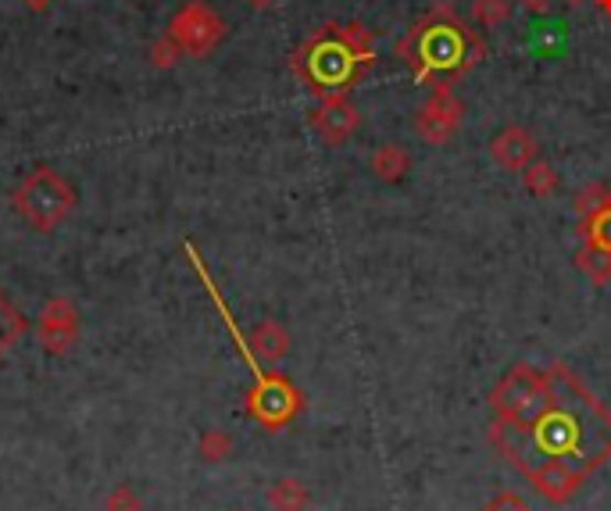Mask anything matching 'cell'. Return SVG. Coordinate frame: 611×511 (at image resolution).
Here are the masks:
<instances>
[{
    "label": "cell",
    "mask_w": 611,
    "mask_h": 511,
    "mask_svg": "<svg viewBox=\"0 0 611 511\" xmlns=\"http://www.w3.org/2000/svg\"><path fill=\"white\" fill-rule=\"evenodd\" d=\"M376 62L373 33L362 22H325L293 51V76L304 82L311 97H347Z\"/></svg>",
    "instance_id": "1"
},
{
    "label": "cell",
    "mask_w": 611,
    "mask_h": 511,
    "mask_svg": "<svg viewBox=\"0 0 611 511\" xmlns=\"http://www.w3.org/2000/svg\"><path fill=\"white\" fill-rule=\"evenodd\" d=\"M397 58L419 82H451L487 58V44L458 19V11L444 4L397 40Z\"/></svg>",
    "instance_id": "2"
},
{
    "label": "cell",
    "mask_w": 611,
    "mask_h": 511,
    "mask_svg": "<svg viewBox=\"0 0 611 511\" xmlns=\"http://www.w3.org/2000/svg\"><path fill=\"white\" fill-rule=\"evenodd\" d=\"M11 208L19 211V219H25L36 233H51L73 215L76 208V190L65 176H58L54 168H36V173L25 176L15 193H11Z\"/></svg>",
    "instance_id": "3"
},
{
    "label": "cell",
    "mask_w": 611,
    "mask_h": 511,
    "mask_svg": "<svg viewBox=\"0 0 611 511\" xmlns=\"http://www.w3.org/2000/svg\"><path fill=\"white\" fill-rule=\"evenodd\" d=\"M168 36L182 47L187 58H208L222 40H225V22L222 15L204 0H187L173 19H168Z\"/></svg>",
    "instance_id": "4"
},
{
    "label": "cell",
    "mask_w": 611,
    "mask_h": 511,
    "mask_svg": "<svg viewBox=\"0 0 611 511\" xmlns=\"http://www.w3.org/2000/svg\"><path fill=\"white\" fill-rule=\"evenodd\" d=\"M458 125H462V101L454 97L451 82H433L430 101H425L419 108V115H415L419 136L425 140V144L440 147L458 133Z\"/></svg>",
    "instance_id": "5"
},
{
    "label": "cell",
    "mask_w": 611,
    "mask_h": 511,
    "mask_svg": "<svg viewBox=\"0 0 611 511\" xmlns=\"http://www.w3.org/2000/svg\"><path fill=\"white\" fill-rule=\"evenodd\" d=\"M36 333H40L44 351L54 354V358H62V354L73 351L76 336H79V308L68 301V297H51L44 311H40Z\"/></svg>",
    "instance_id": "6"
},
{
    "label": "cell",
    "mask_w": 611,
    "mask_h": 511,
    "mask_svg": "<svg viewBox=\"0 0 611 511\" xmlns=\"http://www.w3.org/2000/svg\"><path fill=\"white\" fill-rule=\"evenodd\" d=\"M362 115L347 97H322V101L311 108V130H315L330 147H344L347 140L358 133Z\"/></svg>",
    "instance_id": "7"
},
{
    "label": "cell",
    "mask_w": 611,
    "mask_h": 511,
    "mask_svg": "<svg viewBox=\"0 0 611 511\" xmlns=\"http://www.w3.org/2000/svg\"><path fill=\"white\" fill-rule=\"evenodd\" d=\"M297 401H301L297 390L279 376H258V387L251 390V411L268 425L287 422L293 415Z\"/></svg>",
    "instance_id": "8"
},
{
    "label": "cell",
    "mask_w": 611,
    "mask_h": 511,
    "mask_svg": "<svg viewBox=\"0 0 611 511\" xmlns=\"http://www.w3.org/2000/svg\"><path fill=\"white\" fill-rule=\"evenodd\" d=\"M490 158L508 168V173H525L536 158H540V144L530 130H522V125H508L493 140H490Z\"/></svg>",
    "instance_id": "9"
},
{
    "label": "cell",
    "mask_w": 611,
    "mask_h": 511,
    "mask_svg": "<svg viewBox=\"0 0 611 511\" xmlns=\"http://www.w3.org/2000/svg\"><path fill=\"white\" fill-rule=\"evenodd\" d=\"M25 333V315L11 304V297L0 290V358H8Z\"/></svg>",
    "instance_id": "10"
},
{
    "label": "cell",
    "mask_w": 611,
    "mask_h": 511,
    "mask_svg": "<svg viewBox=\"0 0 611 511\" xmlns=\"http://www.w3.org/2000/svg\"><path fill=\"white\" fill-rule=\"evenodd\" d=\"M408 165H411V158H408V151L401 144H382L373 154V173L382 182H397V179L408 173Z\"/></svg>",
    "instance_id": "11"
},
{
    "label": "cell",
    "mask_w": 611,
    "mask_h": 511,
    "mask_svg": "<svg viewBox=\"0 0 611 511\" xmlns=\"http://www.w3.org/2000/svg\"><path fill=\"white\" fill-rule=\"evenodd\" d=\"M587 240L593 251L611 254V193L593 211H587Z\"/></svg>",
    "instance_id": "12"
},
{
    "label": "cell",
    "mask_w": 611,
    "mask_h": 511,
    "mask_svg": "<svg viewBox=\"0 0 611 511\" xmlns=\"http://www.w3.org/2000/svg\"><path fill=\"white\" fill-rule=\"evenodd\" d=\"M287 333L279 330L276 322H262L258 330H254V351L262 354V358H268V362H276V358H282V354H287Z\"/></svg>",
    "instance_id": "13"
},
{
    "label": "cell",
    "mask_w": 611,
    "mask_h": 511,
    "mask_svg": "<svg viewBox=\"0 0 611 511\" xmlns=\"http://www.w3.org/2000/svg\"><path fill=\"white\" fill-rule=\"evenodd\" d=\"M522 182H525V190H530L533 197H547V193L558 190V176H554V168L544 165L540 158L522 173Z\"/></svg>",
    "instance_id": "14"
},
{
    "label": "cell",
    "mask_w": 611,
    "mask_h": 511,
    "mask_svg": "<svg viewBox=\"0 0 611 511\" xmlns=\"http://www.w3.org/2000/svg\"><path fill=\"white\" fill-rule=\"evenodd\" d=\"M508 15H511V0H473V19L479 25H487V30L504 25Z\"/></svg>",
    "instance_id": "15"
},
{
    "label": "cell",
    "mask_w": 611,
    "mask_h": 511,
    "mask_svg": "<svg viewBox=\"0 0 611 511\" xmlns=\"http://www.w3.org/2000/svg\"><path fill=\"white\" fill-rule=\"evenodd\" d=\"M179 58H187V54H182V47L168 33H162L158 40H154V47H151V65L154 68H176Z\"/></svg>",
    "instance_id": "16"
},
{
    "label": "cell",
    "mask_w": 611,
    "mask_h": 511,
    "mask_svg": "<svg viewBox=\"0 0 611 511\" xmlns=\"http://www.w3.org/2000/svg\"><path fill=\"white\" fill-rule=\"evenodd\" d=\"M104 511H144V501L133 493V487H115L108 497H104Z\"/></svg>",
    "instance_id": "17"
},
{
    "label": "cell",
    "mask_w": 611,
    "mask_h": 511,
    "mask_svg": "<svg viewBox=\"0 0 611 511\" xmlns=\"http://www.w3.org/2000/svg\"><path fill=\"white\" fill-rule=\"evenodd\" d=\"M268 501H273L276 511H297L301 508V490H297V482H276Z\"/></svg>",
    "instance_id": "18"
},
{
    "label": "cell",
    "mask_w": 611,
    "mask_h": 511,
    "mask_svg": "<svg viewBox=\"0 0 611 511\" xmlns=\"http://www.w3.org/2000/svg\"><path fill=\"white\" fill-rule=\"evenodd\" d=\"M201 451H204L208 462H222L225 454H230V436H222V433H204V436H201Z\"/></svg>",
    "instance_id": "19"
},
{
    "label": "cell",
    "mask_w": 611,
    "mask_h": 511,
    "mask_svg": "<svg viewBox=\"0 0 611 511\" xmlns=\"http://www.w3.org/2000/svg\"><path fill=\"white\" fill-rule=\"evenodd\" d=\"M519 4L530 11V15H544V11L551 8V0H519Z\"/></svg>",
    "instance_id": "20"
},
{
    "label": "cell",
    "mask_w": 611,
    "mask_h": 511,
    "mask_svg": "<svg viewBox=\"0 0 611 511\" xmlns=\"http://www.w3.org/2000/svg\"><path fill=\"white\" fill-rule=\"evenodd\" d=\"M593 4H597V11H601V15L611 19V0H593Z\"/></svg>",
    "instance_id": "21"
},
{
    "label": "cell",
    "mask_w": 611,
    "mask_h": 511,
    "mask_svg": "<svg viewBox=\"0 0 611 511\" xmlns=\"http://www.w3.org/2000/svg\"><path fill=\"white\" fill-rule=\"evenodd\" d=\"M247 4H251V8H258V11H265V8H273L276 0H247Z\"/></svg>",
    "instance_id": "22"
},
{
    "label": "cell",
    "mask_w": 611,
    "mask_h": 511,
    "mask_svg": "<svg viewBox=\"0 0 611 511\" xmlns=\"http://www.w3.org/2000/svg\"><path fill=\"white\" fill-rule=\"evenodd\" d=\"M25 4H30L33 11H44V8L51 4V0H25Z\"/></svg>",
    "instance_id": "23"
},
{
    "label": "cell",
    "mask_w": 611,
    "mask_h": 511,
    "mask_svg": "<svg viewBox=\"0 0 611 511\" xmlns=\"http://www.w3.org/2000/svg\"><path fill=\"white\" fill-rule=\"evenodd\" d=\"M565 4H568V8H576V4H582V0H565Z\"/></svg>",
    "instance_id": "24"
}]
</instances>
